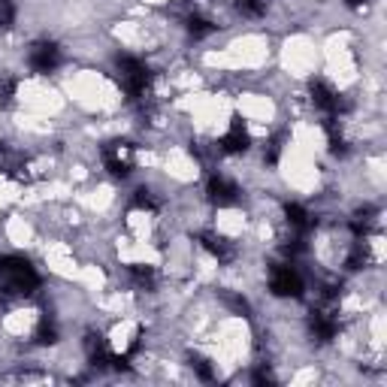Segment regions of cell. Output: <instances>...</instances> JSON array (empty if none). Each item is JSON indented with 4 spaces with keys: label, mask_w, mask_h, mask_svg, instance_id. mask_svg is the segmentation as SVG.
Returning <instances> with one entry per match:
<instances>
[{
    "label": "cell",
    "mask_w": 387,
    "mask_h": 387,
    "mask_svg": "<svg viewBox=\"0 0 387 387\" xmlns=\"http://www.w3.org/2000/svg\"><path fill=\"white\" fill-rule=\"evenodd\" d=\"M37 284V269L25 257H0V293H30Z\"/></svg>",
    "instance_id": "cell-1"
},
{
    "label": "cell",
    "mask_w": 387,
    "mask_h": 387,
    "mask_svg": "<svg viewBox=\"0 0 387 387\" xmlns=\"http://www.w3.org/2000/svg\"><path fill=\"white\" fill-rule=\"evenodd\" d=\"M118 82H121L124 94H128L130 100H142L145 94H149V88H152V73H149V67H145L142 61L118 58Z\"/></svg>",
    "instance_id": "cell-2"
},
{
    "label": "cell",
    "mask_w": 387,
    "mask_h": 387,
    "mask_svg": "<svg viewBox=\"0 0 387 387\" xmlns=\"http://www.w3.org/2000/svg\"><path fill=\"white\" fill-rule=\"evenodd\" d=\"M269 288H272L276 297H300V293H303V279H300V272L293 269L291 264H279V267H272Z\"/></svg>",
    "instance_id": "cell-3"
},
{
    "label": "cell",
    "mask_w": 387,
    "mask_h": 387,
    "mask_svg": "<svg viewBox=\"0 0 387 387\" xmlns=\"http://www.w3.org/2000/svg\"><path fill=\"white\" fill-rule=\"evenodd\" d=\"M103 164L112 176H130V169H133V145L130 142H109L106 149H103Z\"/></svg>",
    "instance_id": "cell-4"
},
{
    "label": "cell",
    "mask_w": 387,
    "mask_h": 387,
    "mask_svg": "<svg viewBox=\"0 0 387 387\" xmlns=\"http://www.w3.org/2000/svg\"><path fill=\"white\" fill-rule=\"evenodd\" d=\"M61 61H64L61 45H58V43H52V40L37 43V45L30 49V58H28V64H30V70H33V73H52Z\"/></svg>",
    "instance_id": "cell-5"
},
{
    "label": "cell",
    "mask_w": 387,
    "mask_h": 387,
    "mask_svg": "<svg viewBox=\"0 0 387 387\" xmlns=\"http://www.w3.org/2000/svg\"><path fill=\"white\" fill-rule=\"evenodd\" d=\"M330 303H333V300H327V305L315 309L312 318H309L312 336L318 339V342H330V339L339 333V321H336V312H333V305H330Z\"/></svg>",
    "instance_id": "cell-6"
},
{
    "label": "cell",
    "mask_w": 387,
    "mask_h": 387,
    "mask_svg": "<svg viewBox=\"0 0 387 387\" xmlns=\"http://www.w3.org/2000/svg\"><path fill=\"white\" fill-rule=\"evenodd\" d=\"M248 145H252V136H248V130L242 128V121L233 118L230 130H227L221 140H218V149L224 155H242V152H248Z\"/></svg>",
    "instance_id": "cell-7"
},
{
    "label": "cell",
    "mask_w": 387,
    "mask_h": 387,
    "mask_svg": "<svg viewBox=\"0 0 387 387\" xmlns=\"http://www.w3.org/2000/svg\"><path fill=\"white\" fill-rule=\"evenodd\" d=\"M309 91H312V100H315V106H318V109H324L327 116H336V112L342 109V97H339L336 91L330 88L327 82H321V79H315V82L309 85Z\"/></svg>",
    "instance_id": "cell-8"
},
{
    "label": "cell",
    "mask_w": 387,
    "mask_h": 387,
    "mask_svg": "<svg viewBox=\"0 0 387 387\" xmlns=\"http://www.w3.org/2000/svg\"><path fill=\"white\" fill-rule=\"evenodd\" d=\"M206 194H209V200L215 203V206H233L236 197H239L236 185L230 179H224V176H212L209 185H206Z\"/></svg>",
    "instance_id": "cell-9"
},
{
    "label": "cell",
    "mask_w": 387,
    "mask_h": 387,
    "mask_svg": "<svg viewBox=\"0 0 387 387\" xmlns=\"http://www.w3.org/2000/svg\"><path fill=\"white\" fill-rule=\"evenodd\" d=\"M85 351H88V360L94 363V366H109V363H112V351H109L106 339L100 336V333H88Z\"/></svg>",
    "instance_id": "cell-10"
},
{
    "label": "cell",
    "mask_w": 387,
    "mask_h": 387,
    "mask_svg": "<svg viewBox=\"0 0 387 387\" xmlns=\"http://www.w3.org/2000/svg\"><path fill=\"white\" fill-rule=\"evenodd\" d=\"M200 242H203V248L212 254V257H218V260H233V245L227 242L224 236H215V233H200Z\"/></svg>",
    "instance_id": "cell-11"
},
{
    "label": "cell",
    "mask_w": 387,
    "mask_h": 387,
    "mask_svg": "<svg viewBox=\"0 0 387 387\" xmlns=\"http://www.w3.org/2000/svg\"><path fill=\"white\" fill-rule=\"evenodd\" d=\"M284 215H288V224H291L297 233L309 230V212H305L300 203H288V206H284Z\"/></svg>",
    "instance_id": "cell-12"
},
{
    "label": "cell",
    "mask_w": 387,
    "mask_h": 387,
    "mask_svg": "<svg viewBox=\"0 0 387 387\" xmlns=\"http://www.w3.org/2000/svg\"><path fill=\"white\" fill-rule=\"evenodd\" d=\"M188 33L194 40H203V37H209V33H215V25L209 18H203V16H191L188 18Z\"/></svg>",
    "instance_id": "cell-13"
},
{
    "label": "cell",
    "mask_w": 387,
    "mask_h": 387,
    "mask_svg": "<svg viewBox=\"0 0 387 387\" xmlns=\"http://www.w3.org/2000/svg\"><path fill=\"white\" fill-rule=\"evenodd\" d=\"M239 13L248 16V18H257V16H264L267 13V6H269V0H239Z\"/></svg>",
    "instance_id": "cell-14"
},
{
    "label": "cell",
    "mask_w": 387,
    "mask_h": 387,
    "mask_svg": "<svg viewBox=\"0 0 387 387\" xmlns=\"http://www.w3.org/2000/svg\"><path fill=\"white\" fill-rule=\"evenodd\" d=\"M58 342V330H55V324L43 321V327L37 330V345H55Z\"/></svg>",
    "instance_id": "cell-15"
},
{
    "label": "cell",
    "mask_w": 387,
    "mask_h": 387,
    "mask_svg": "<svg viewBox=\"0 0 387 387\" xmlns=\"http://www.w3.org/2000/svg\"><path fill=\"white\" fill-rule=\"evenodd\" d=\"M16 88H18L16 79H6V82H0V106H13Z\"/></svg>",
    "instance_id": "cell-16"
},
{
    "label": "cell",
    "mask_w": 387,
    "mask_h": 387,
    "mask_svg": "<svg viewBox=\"0 0 387 387\" xmlns=\"http://www.w3.org/2000/svg\"><path fill=\"white\" fill-rule=\"evenodd\" d=\"M16 21V4L13 0H0V28H9Z\"/></svg>",
    "instance_id": "cell-17"
},
{
    "label": "cell",
    "mask_w": 387,
    "mask_h": 387,
    "mask_svg": "<svg viewBox=\"0 0 387 387\" xmlns=\"http://www.w3.org/2000/svg\"><path fill=\"white\" fill-rule=\"evenodd\" d=\"M157 203H155V197H152V191H145V188H140L133 194V209H155Z\"/></svg>",
    "instance_id": "cell-18"
},
{
    "label": "cell",
    "mask_w": 387,
    "mask_h": 387,
    "mask_svg": "<svg viewBox=\"0 0 387 387\" xmlns=\"http://www.w3.org/2000/svg\"><path fill=\"white\" fill-rule=\"evenodd\" d=\"M191 366L197 369V375L203 381H212L215 378V372H212V366H209V360H203V357H191Z\"/></svg>",
    "instance_id": "cell-19"
},
{
    "label": "cell",
    "mask_w": 387,
    "mask_h": 387,
    "mask_svg": "<svg viewBox=\"0 0 387 387\" xmlns=\"http://www.w3.org/2000/svg\"><path fill=\"white\" fill-rule=\"evenodd\" d=\"M130 272H133V279L140 281V284H152V281H155V272H152V267L133 264V267H130Z\"/></svg>",
    "instance_id": "cell-20"
},
{
    "label": "cell",
    "mask_w": 387,
    "mask_h": 387,
    "mask_svg": "<svg viewBox=\"0 0 387 387\" xmlns=\"http://www.w3.org/2000/svg\"><path fill=\"white\" fill-rule=\"evenodd\" d=\"M254 381L257 384H276V375H272L267 366H260V369H254Z\"/></svg>",
    "instance_id": "cell-21"
},
{
    "label": "cell",
    "mask_w": 387,
    "mask_h": 387,
    "mask_svg": "<svg viewBox=\"0 0 387 387\" xmlns=\"http://www.w3.org/2000/svg\"><path fill=\"white\" fill-rule=\"evenodd\" d=\"M345 6H348V9H354V13H360V9H366V6H369V0H345Z\"/></svg>",
    "instance_id": "cell-22"
}]
</instances>
